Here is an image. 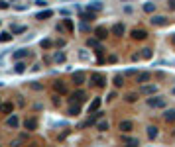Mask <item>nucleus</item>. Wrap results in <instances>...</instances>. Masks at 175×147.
Segmentation results:
<instances>
[{"label":"nucleus","mask_w":175,"mask_h":147,"mask_svg":"<svg viewBox=\"0 0 175 147\" xmlns=\"http://www.w3.org/2000/svg\"><path fill=\"white\" fill-rule=\"evenodd\" d=\"M146 102H148V106H150V108H165V98L157 96V94H152Z\"/></svg>","instance_id":"nucleus-1"},{"label":"nucleus","mask_w":175,"mask_h":147,"mask_svg":"<svg viewBox=\"0 0 175 147\" xmlns=\"http://www.w3.org/2000/svg\"><path fill=\"white\" fill-rule=\"evenodd\" d=\"M91 82H93V85H97L98 88H102L104 85H106V77H104L102 73H93V75H91Z\"/></svg>","instance_id":"nucleus-2"},{"label":"nucleus","mask_w":175,"mask_h":147,"mask_svg":"<svg viewBox=\"0 0 175 147\" xmlns=\"http://www.w3.org/2000/svg\"><path fill=\"white\" fill-rule=\"evenodd\" d=\"M130 35H132V39H136V41L148 39V31H146V30H142V28H134V30L130 31Z\"/></svg>","instance_id":"nucleus-3"},{"label":"nucleus","mask_w":175,"mask_h":147,"mask_svg":"<svg viewBox=\"0 0 175 147\" xmlns=\"http://www.w3.org/2000/svg\"><path fill=\"white\" fill-rule=\"evenodd\" d=\"M140 94H144V96H152V94H157V85H142Z\"/></svg>","instance_id":"nucleus-4"},{"label":"nucleus","mask_w":175,"mask_h":147,"mask_svg":"<svg viewBox=\"0 0 175 147\" xmlns=\"http://www.w3.org/2000/svg\"><path fill=\"white\" fill-rule=\"evenodd\" d=\"M118 128H120V132H122V133H130V132H132V128H134V124H132L130 120H122V122L118 124Z\"/></svg>","instance_id":"nucleus-5"},{"label":"nucleus","mask_w":175,"mask_h":147,"mask_svg":"<svg viewBox=\"0 0 175 147\" xmlns=\"http://www.w3.org/2000/svg\"><path fill=\"white\" fill-rule=\"evenodd\" d=\"M85 98H87V94H85L83 90H75V92L71 94V102H77V104L85 102Z\"/></svg>","instance_id":"nucleus-6"},{"label":"nucleus","mask_w":175,"mask_h":147,"mask_svg":"<svg viewBox=\"0 0 175 147\" xmlns=\"http://www.w3.org/2000/svg\"><path fill=\"white\" fill-rule=\"evenodd\" d=\"M150 22L153 26H157V28H161V26H167V18H165V16H152Z\"/></svg>","instance_id":"nucleus-7"},{"label":"nucleus","mask_w":175,"mask_h":147,"mask_svg":"<svg viewBox=\"0 0 175 147\" xmlns=\"http://www.w3.org/2000/svg\"><path fill=\"white\" fill-rule=\"evenodd\" d=\"M24 128L28 129V132H34V129H38V120H35V118H26Z\"/></svg>","instance_id":"nucleus-8"},{"label":"nucleus","mask_w":175,"mask_h":147,"mask_svg":"<svg viewBox=\"0 0 175 147\" xmlns=\"http://www.w3.org/2000/svg\"><path fill=\"white\" fill-rule=\"evenodd\" d=\"M124 34H126L124 24H114V26H112V35H116V38H122Z\"/></svg>","instance_id":"nucleus-9"},{"label":"nucleus","mask_w":175,"mask_h":147,"mask_svg":"<svg viewBox=\"0 0 175 147\" xmlns=\"http://www.w3.org/2000/svg\"><path fill=\"white\" fill-rule=\"evenodd\" d=\"M157 135H160V129H157L156 125H148V139H150V141H156Z\"/></svg>","instance_id":"nucleus-10"},{"label":"nucleus","mask_w":175,"mask_h":147,"mask_svg":"<svg viewBox=\"0 0 175 147\" xmlns=\"http://www.w3.org/2000/svg\"><path fill=\"white\" fill-rule=\"evenodd\" d=\"M122 143L124 145H130V147H136V145H140V141H138L136 137H130V135H122Z\"/></svg>","instance_id":"nucleus-11"},{"label":"nucleus","mask_w":175,"mask_h":147,"mask_svg":"<svg viewBox=\"0 0 175 147\" xmlns=\"http://www.w3.org/2000/svg\"><path fill=\"white\" fill-rule=\"evenodd\" d=\"M108 34H110V31H108L106 28H102V26L94 30V35H97V39H106V38H108Z\"/></svg>","instance_id":"nucleus-12"},{"label":"nucleus","mask_w":175,"mask_h":147,"mask_svg":"<svg viewBox=\"0 0 175 147\" xmlns=\"http://www.w3.org/2000/svg\"><path fill=\"white\" fill-rule=\"evenodd\" d=\"M30 55V51L28 49H18V51H14V61H22V59H26V57Z\"/></svg>","instance_id":"nucleus-13"},{"label":"nucleus","mask_w":175,"mask_h":147,"mask_svg":"<svg viewBox=\"0 0 175 147\" xmlns=\"http://www.w3.org/2000/svg\"><path fill=\"white\" fill-rule=\"evenodd\" d=\"M53 88H55V92H59V94H67V86H65V82H63V81H55L53 82Z\"/></svg>","instance_id":"nucleus-14"},{"label":"nucleus","mask_w":175,"mask_h":147,"mask_svg":"<svg viewBox=\"0 0 175 147\" xmlns=\"http://www.w3.org/2000/svg\"><path fill=\"white\" fill-rule=\"evenodd\" d=\"M6 125H8V128H12V129H16V128L20 125V120H18V116H14V114H12V116H10V118L6 120Z\"/></svg>","instance_id":"nucleus-15"},{"label":"nucleus","mask_w":175,"mask_h":147,"mask_svg":"<svg viewBox=\"0 0 175 147\" xmlns=\"http://www.w3.org/2000/svg\"><path fill=\"white\" fill-rule=\"evenodd\" d=\"M71 78H73V82H75L77 86H81L83 82H85V73H73Z\"/></svg>","instance_id":"nucleus-16"},{"label":"nucleus","mask_w":175,"mask_h":147,"mask_svg":"<svg viewBox=\"0 0 175 147\" xmlns=\"http://www.w3.org/2000/svg\"><path fill=\"white\" fill-rule=\"evenodd\" d=\"M150 78H152V75H150V73H138V75H136V81L140 82V85H144V82H148Z\"/></svg>","instance_id":"nucleus-17"},{"label":"nucleus","mask_w":175,"mask_h":147,"mask_svg":"<svg viewBox=\"0 0 175 147\" xmlns=\"http://www.w3.org/2000/svg\"><path fill=\"white\" fill-rule=\"evenodd\" d=\"M81 114V106H79L77 102H73L71 106H69V116H79Z\"/></svg>","instance_id":"nucleus-18"},{"label":"nucleus","mask_w":175,"mask_h":147,"mask_svg":"<svg viewBox=\"0 0 175 147\" xmlns=\"http://www.w3.org/2000/svg\"><path fill=\"white\" fill-rule=\"evenodd\" d=\"M89 10H91V12H100V10H102V2H98V0H94V2H91L87 6Z\"/></svg>","instance_id":"nucleus-19"},{"label":"nucleus","mask_w":175,"mask_h":147,"mask_svg":"<svg viewBox=\"0 0 175 147\" xmlns=\"http://www.w3.org/2000/svg\"><path fill=\"white\" fill-rule=\"evenodd\" d=\"M163 118H165V122H175V108H169V110H165Z\"/></svg>","instance_id":"nucleus-20"},{"label":"nucleus","mask_w":175,"mask_h":147,"mask_svg":"<svg viewBox=\"0 0 175 147\" xmlns=\"http://www.w3.org/2000/svg\"><path fill=\"white\" fill-rule=\"evenodd\" d=\"M0 110H2L4 114H10L14 110V104L12 102H2V104H0Z\"/></svg>","instance_id":"nucleus-21"},{"label":"nucleus","mask_w":175,"mask_h":147,"mask_svg":"<svg viewBox=\"0 0 175 147\" xmlns=\"http://www.w3.org/2000/svg\"><path fill=\"white\" fill-rule=\"evenodd\" d=\"M138 98H140V96H138L136 92H128V94H124V100L128 102V104H134V102L138 100Z\"/></svg>","instance_id":"nucleus-22"},{"label":"nucleus","mask_w":175,"mask_h":147,"mask_svg":"<svg viewBox=\"0 0 175 147\" xmlns=\"http://www.w3.org/2000/svg\"><path fill=\"white\" fill-rule=\"evenodd\" d=\"M81 20L83 22H93L94 20V12H91V10H89V12H81Z\"/></svg>","instance_id":"nucleus-23"},{"label":"nucleus","mask_w":175,"mask_h":147,"mask_svg":"<svg viewBox=\"0 0 175 147\" xmlns=\"http://www.w3.org/2000/svg\"><path fill=\"white\" fill-rule=\"evenodd\" d=\"M51 16H53L51 10H44V12H40L38 16H35V20H47V18H51Z\"/></svg>","instance_id":"nucleus-24"},{"label":"nucleus","mask_w":175,"mask_h":147,"mask_svg":"<svg viewBox=\"0 0 175 147\" xmlns=\"http://www.w3.org/2000/svg\"><path fill=\"white\" fill-rule=\"evenodd\" d=\"M8 41H12V34L10 31H2L0 34V43H8Z\"/></svg>","instance_id":"nucleus-25"},{"label":"nucleus","mask_w":175,"mask_h":147,"mask_svg":"<svg viewBox=\"0 0 175 147\" xmlns=\"http://www.w3.org/2000/svg\"><path fill=\"white\" fill-rule=\"evenodd\" d=\"M100 118H102V112H98V110H97V112H94V116H93L91 120H89V122L85 124V125H93V124H97V122H98Z\"/></svg>","instance_id":"nucleus-26"},{"label":"nucleus","mask_w":175,"mask_h":147,"mask_svg":"<svg viewBox=\"0 0 175 147\" xmlns=\"http://www.w3.org/2000/svg\"><path fill=\"white\" fill-rule=\"evenodd\" d=\"M156 8H157V6H156L153 2H146V4H144V12H146V14H153V12H156Z\"/></svg>","instance_id":"nucleus-27"},{"label":"nucleus","mask_w":175,"mask_h":147,"mask_svg":"<svg viewBox=\"0 0 175 147\" xmlns=\"http://www.w3.org/2000/svg\"><path fill=\"white\" fill-rule=\"evenodd\" d=\"M97 129H98V132H106V129H108V122H106V120H98V122H97Z\"/></svg>","instance_id":"nucleus-28"},{"label":"nucleus","mask_w":175,"mask_h":147,"mask_svg":"<svg viewBox=\"0 0 175 147\" xmlns=\"http://www.w3.org/2000/svg\"><path fill=\"white\" fill-rule=\"evenodd\" d=\"M53 61H55V63H65V53H63V51H55Z\"/></svg>","instance_id":"nucleus-29"},{"label":"nucleus","mask_w":175,"mask_h":147,"mask_svg":"<svg viewBox=\"0 0 175 147\" xmlns=\"http://www.w3.org/2000/svg\"><path fill=\"white\" fill-rule=\"evenodd\" d=\"M98 108H100V98H94L91 102V106H89V110H91V112H97Z\"/></svg>","instance_id":"nucleus-30"},{"label":"nucleus","mask_w":175,"mask_h":147,"mask_svg":"<svg viewBox=\"0 0 175 147\" xmlns=\"http://www.w3.org/2000/svg\"><path fill=\"white\" fill-rule=\"evenodd\" d=\"M112 82H114V86H118V88H120L122 85H124V75H116Z\"/></svg>","instance_id":"nucleus-31"},{"label":"nucleus","mask_w":175,"mask_h":147,"mask_svg":"<svg viewBox=\"0 0 175 147\" xmlns=\"http://www.w3.org/2000/svg\"><path fill=\"white\" fill-rule=\"evenodd\" d=\"M87 45H89V47H94V49H100V43H98V39H97V38H94V39L91 38V39L87 41Z\"/></svg>","instance_id":"nucleus-32"},{"label":"nucleus","mask_w":175,"mask_h":147,"mask_svg":"<svg viewBox=\"0 0 175 147\" xmlns=\"http://www.w3.org/2000/svg\"><path fill=\"white\" fill-rule=\"evenodd\" d=\"M26 30H28L26 26H12V34H24Z\"/></svg>","instance_id":"nucleus-33"},{"label":"nucleus","mask_w":175,"mask_h":147,"mask_svg":"<svg viewBox=\"0 0 175 147\" xmlns=\"http://www.w3.org/2000/svg\"><path fill=\"white\" fill-rule=\"evenodd\" d=\"M26 71V63L24 61H16V73H24Z\"/></svg>","instance_id":"nucleus-34"},{"label":"nucleus","mask_w":175,"mask_h":147,"mask_svg":"<svg viewBox=\"0 0 175 147\" xmlns=\"http://www.w3.org/2000/svg\"><path fill=\"white\" fill-rule=\"evenodd\" d=\"M63 26H65V30L67 31H73V30H75V26H73V22H71V20H63Z\"/></svg>","instance_id":"nucleus-35"},{"label":"nucleus","mask_w":175,"mask_h":147,"mask_svg":"<svg viewBox=\"0 0 175 147\" xmlns=\"http://www.w3.org/2000/svg\"><path fill=\"white\" fill-rule=\"evenodd\" d=\"M41 47H44V49H51V47H53V41L44 39V41H41Z\"/></svg>","instance_id":"nucleus-36"},{"label":"nucleus","mask_w":175,"mask_h":147,"mask_svg":"<svg viewBox=\"0 0 175 147\" xmlns=\"http://www.w3.org/2000/svg\"><path fill=\"white\" fill-rule=\"evenodd\" d=\"M152 49H144V53H142V57H144V59H152Z\"/></svg>","instance_id":"nucleus-37"},{"label":"nucleus","mask_w":175,"mask_h":147,"mask_svg":"<svg viewBox=\"0 0 175 147\" xmlns=\"http://www.w3.org/2000/svg\"><path fill=\"white\" fill-rule=\"evenodd\" d=\"M79 57H81L83 61H89V53L87 51H79Z\"/></svg>","instance_id":"nucleus-38"},{"label":"nucleus","mask_w":175,"mask_h":147,"mask_svg":"<svg viewBox=\"0 0 175 147\" xmlns=\"http://www.w3.org/2000/svg\"><path fill=\"white\" fill-rule=\"evenodd\" d=\"M8 6H10V4L6 2V0H0V10H6Z\"/></svg>","instance_id":"nucleus-39"},{"label":"nucleus","mask_w":175,"mask_h":147,"mask_svg":"<svg viewBox=\"0 0 175 147\" xmlns=\"http://www.w3.org/2000/svg\"><path fill=\"white\" fill-rule=\"evenodd\" d=\"M31 88H34V90H41V88H44V86H41L40 82H31Z\"/></svg>","instance_id":"nucleus-40"},{"label":"nucleus","mask_w":175,"mask_h":147,"mask_svg":"<svg viewBox=\"0 0 175 147\" xmlns=\"http://www.w3.org/2000/svg\"><path fill=\"white\" fill-rule=\"evenodd\" d=\"M138 73H136V69H130V71H126V77H136Z\"/></svg>","instance_id":"nucleus-41"},{"label":"nucleus","mask_w":175,"mask_h":147,"mask_svg":"<svg viewBox=\"0 0 175 147\" xmlns=\"http://www.w3.org/2000/svg\"><path fill=\"white\" fill-rule=\"evenodd\" d=\"M167 6L169 10H175V0H167Z\"/></svg>","instance_id":"nucleus-42"},{"label":"nucleus","mask_w":175,"mask_h":147,"mask_svg":"<svg viewBox=\"0 0 175 147\" xmlns=\"http://www.w3.org/2000/svg\"><path fill=\"white\" fill-rule=\"evenodd\" d=\"M114 98H116V92H108V96H106V100L110 102V100H114Z\"/></svg>","instance_id":"nucleus-43"},{"label":"nucleus","mask_w":175,"mask_h":147,"mask_svg":"<svg viewBox=\"0 0 175 147\" xmlns=\"http://www.w3.org/2000/svg\"><path fill=\"white\" fill-rule=\"evenodd\" d=\"M138 59H142V53H134L132 55V61H138Z\"/></svg>","instance_id":"nucleus-44"},{"label":"nucleus","mask_w":175,"mask_h":147,"mask_svg":"<svg viewBox=\"0 0 175 147\" xmlns=\"http://www.w3.org/2000/svg\"><path fill=\"white\" fill-rule=\"evenodd\" d=\"M116 61H118V57H116V55H110L108 57V63H116Z\"/></svg>","instance_id":"nucleus-45"},{"label":"nucleus","mask_w":175,"mask_h":147,"mask_svg":"<svg viewBox=\"0 0 175 147\" xmlns=\"http://www.w3.org/2000/svg\"><path fill=\"white\" fill-rule=\"evenodd\" d=\"M55 45H57V47H63V45H65V41H63V39H57Z\"/></svg>","instance_id":"nucleus-46"},{"label":"nucleus","mask_w":175,"mask_h":147,"mask_svg":"<svg viewBox=\"0 0 175 147\" xmlns=\"http://www.w3.org/2000/svg\"><path fill=\"white\" fill-rule=\"evenodd\" d=\"M171 41H173V43H175V35H171Z\"/></svg>","instance_id":"nucleus-47"},{"label":"nucleus","mask_w":175,"mask_h":147,"mask_svg":"<svg viewBox=\"0 0 175 147\" xmlns=\"http://www.w3.org/2000/svg\"><path fill=\"white\" fill-rule=\"evenodd\" d=\"M122 2H130V0H122Z\"/></svg>","instance_id":"nucleus-48"},{"label":"nucleus","mask_w":175,"mask_h":147,"mask_svg":"<svg viewBox=\"0 0 175 147\" xmlns=\"http://www.w3.org/2000/svg\"><path fill=\"white\" fill-rule=\"evenodd\" d=\"M171 92H173V94H175V88H173V90H171Z\"/></svg>","instance_id":"nucleus-49"}]
</instances>
